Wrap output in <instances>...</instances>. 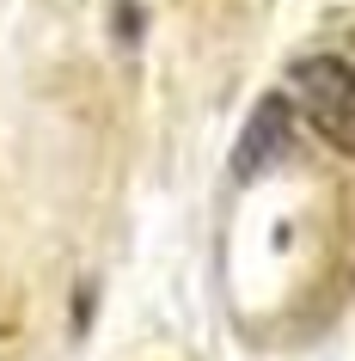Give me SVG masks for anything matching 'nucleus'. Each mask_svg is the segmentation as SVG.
<instances>
[{"label":"nucleus","mask_w":355,"mask_h":361,"mask_svg":"<svg viewBox=\"0 0 355 361\" xmlns=\"http://www.w3.org/2000/svg\"><path fill=\"white\" fill-rule=\"evenodd\" d=\"M294 86L306 98V116L313 129L331 141L337 153L355 147V74L343 56H313V61H294Z\"/></svg>","instance_id":"nucleus-1"},{"label":"nucleus","mask_w":355,"mask_h":361,"mask_svg":"<svg viewBox=\"0 0 355 361\" xmlns=\"http://www.w3.org/2000/svg\"><path fill=\"white\" fill-rule=\"evenodd\" d=\"M288 129H294V123H288V98L270 92L258 111H251L245 135H239V153H233V178H251L258 166H270V159L288 147Z\"/></svg>","instance_id":"nucleus-2"},{"label":"nucleus","mask_w":355,"mask_h":361,"mask_svg":"<svg viewBox=\"0 0 355 361\" xmlns=\"http://www.w3.org/2000/svg\"><path fill=\"white\" fill-rule=\"evenodd\" d=\"M111 37L135 49V43L148 37V6H135V0H116V6H111Z\"/></svg>","instance_id":"nucleus-3"},{"label":"nucleus","mask_w":355,"mask_h":361,"mask_svg":"<svg viewBox=\"0 0 355 361\" xmlns=\"http://www.w3.org/2000/svg\"><path fill=\"white\" fill-rule=\"evenodd\" d=\"M92 300H98V288L86 282V288H80V300H74V331H86V324H92Z\"/></svg>","instance_id":"nucleus-4"}]
</instances>
